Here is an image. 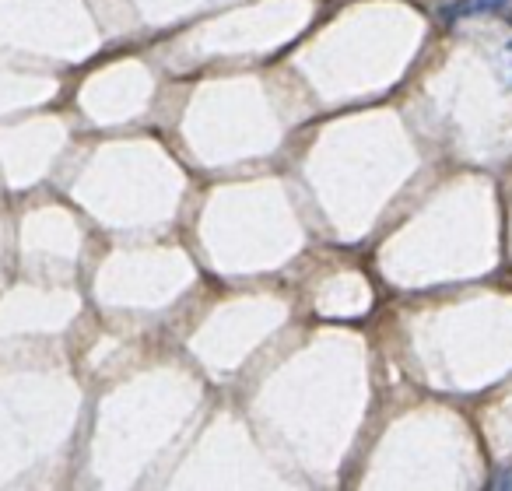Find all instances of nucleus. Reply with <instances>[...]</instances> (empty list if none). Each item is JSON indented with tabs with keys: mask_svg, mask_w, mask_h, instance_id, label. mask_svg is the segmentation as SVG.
Segmentation results:
<instances>
[{
	"mask_svg": "<svg viewBox=\"0 0 512 491\" xmlns=\"http://www.w3.org/2000/svg\"><path fill=\"white\" fill-rule=\"evenodd\" d=\"M498 4H505V0H463V4H456L453 8V15H477V11L498 8Z\"/></svg>",
	"mask_w": 512,
	"mask_h": 491,
	"instance_id": "obj_1",
	"label": "nucleus"
}]
</instances>
